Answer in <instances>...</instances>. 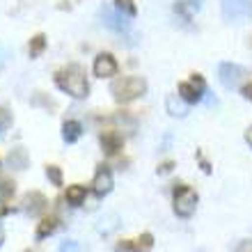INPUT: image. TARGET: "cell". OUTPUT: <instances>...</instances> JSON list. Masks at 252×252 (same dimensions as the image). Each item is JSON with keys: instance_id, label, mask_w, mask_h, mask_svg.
<instances>
[{"instance_id": "obj_1", "label": "cell", "mask_w": 252, "mask_h": 252, "mask_svg": "<svg viewBox=\"0 0 252 252\" xmlns=\"http://www.w3.org/2000/svg\"><path fill=\"white\" fill-rule=\"evenodd\" d=\"M55 85L60 87L62 92L69 94V96H73V99H87V94H90V85H87L85 73L80 71V66L76 64L64 66V69H60L55 73Z\"/></svg>"}, {"instance_id": "obj_2", "label": "cell", "mask_w": 252, "mask_h": 252, "mask_svg": "<svg viewBox=\"0 0 252 252\" xmlns=\"http://www.w3.org/2000/svg\"><path fill=\"white\" fill-rule=\"evenodd\" d=\"M147 92V80L140 76H124V78L113 80L110 85V94L117 103H131V101L140 99Z\"/></svg>"}, {"instance_id": "obj_3", "label": "cell", "mask_w": 252, "mask_h": 252, "mask_svg": "<svg viewBox=\"0 0 252 252\" xmlns=\"http://www.w3.org/2000/svg\"><path fill=\"white\" fill-rule=\"evenodd\" d=\"M174 213L179 218H190L195 209H197V192L190 186H177L174 188V199H172Z\"/></svg>"}, {"instance_id": "obj_4", "label": "cell", "mask_w": 252, "mask_h": 252, "mask_svg": "<svg viewBox=\"0 0 252 252\" xmlns=\"http://www.w3.org/2000/svg\"><path fill=\"white\" fill-rule=\"evenodd\" d=\"M99 16L101 21H103V26L110 28V30H115L117 34H131V16H126V14H122L120 9H113V7L103 5L99 9Z\"/></svg>"}, {"instance_id": "obj_5", "label": "cell", "mask_w": 252, "mask_h": 252, "mask_svg": "<svg viewBox=\"0 0 252 252\" xmlns=\"http://www.w3.org/2000/svg\"><path fill=\"white\" fill-rule=\"evenodd\" d=\"M248 69L241 64H234V62H222L218 69V78L220 83L227 87V90H236V87L246 80Z\"/></svg>"}, {"instance_id": "obj_6", "label": "cell", "mask_w": 252, "mask_h": 252, "mask_svg": "<svg viewBox=\"0 0 252 252\" xmlns=\"http://www.w3.org/2000/svg\"><path fill=\"white\" fill-rule=\"evenodd\" d=\"M220 9L227 21H241L252 12L250 0H220Z\"/></svg>"}, {"instance_id": "obj_7", "label": "cell", "mask_w": 252, "mask_h": 252, "mask_svg": "<svg viewBox=\"0 0 252 252\" xmlns=\"http://www.w3.org/2000/svg\"><path fill=\"white\" fill-rule=\"evenodd\" d=\"M113 190V172L108 170V165H99L92 179V192L96 197H106Z\"/></svg>"}, {"instance_id": "obj_8", "label": "cell", "mask_w": 252, "mask_h": 252, "mask_svg": "<svg viewBox=\"0 0 252 252\" xmlns=\"http://www.w3.org/2000/svg\"><path fill=\"white\" fill-rule=\"evenodd\" d=\"M92 69H94V76H96V78H110V76L117 73L120 66H117V60H115L110 53H101L94 58Z\"/></svg>"}, {"instance_id": "obj_9", "label": "cell", "mask_w": 252, "mask_h": 252, "mask_svg": "<svg viewBox=\"0 0 252 252\" xmlns=\"http://www.w3.org/2000/svg\"><path fill=\"white\" fill-rule=\"evenodd\" d=\"M122 145H124L122 133L113 131V128H108V131L101 133V147H103V152H106L108 156H115V154L122 149Z\"/></svg>"}, {"instance_id": "obj_10", "label": "cell", "mask_w": 252, "mask_h": 252, "mask_svg": "<svg viewBox=\"0 0 252 252\" xmlns=\"http://www.w3.org/2000/svg\"><path fill=\"white\" fill-rule=\"evenodd\" d=\"M46 204H48L46 197L37 190L28 192L26 197H23V209H26V213H30V216H39V213L46 209Z\"/></svg>"}, {"instance_id": "obj_11", "label": "cell", "mask_w": 252, "mask_h": 252, "mask_svg": "<svg viewBox=\"0 0 252 252\" xmlns=\"http://www.w3.org/2000/svg\"><path fill=\"white\" fill-rule=\"evenodd\" d=\"M122 225V220L117 213H103L99 220H96V232L103 234V236H110L113 232H117Z\"/></svg>"}, {"instance_id": "obj_12", "label": "cell", "mask_w": 252, "mask_h": 252, "mask_svg": "<svg viewBox=\"0 0 252 252\" xmlns=\"http://www.w3.org/2000/svg\"><path fill=\"white\" fill-rule=\"evenodd\" d=\"M188 101H184L179 96V94H170L165 99V108H167V113L172 115V117H186L188 115Z\"/></svg>"}, {"instance_id": "obj_13", "label": "cell", "mask_w": 252, "mask_h": 252, "mask_svg": "<svg viewBox=\"0 0 252 252\" xmlns=\"http://www.w3.org/2000/svg\"><path fill=\"white\" fill-rule=\"evenodd\" d=\"M80 135H83V126H80V122L66 120L64 124H62V140H64L66 145H73V142H78Z\"/></svg>"}, {"instance_id": "obj_14", "label": "cell", "mask_w": 252, "mask_h": 252, "mask_svg": "<svg viewBox=\"0 0 252 252\" xmlns=\"http://www.w3.org/2000/svg\"><path fill=\"white\" fill-rule=\"evenodd\" d=\"M202 90H199L197 85H192L190 80L188 83H179V96L184 101H188V103H199L202 101Z\"/></svg>"}, {"instance_id": "obj_15", "label": "cell", "mask_w": 252, "mask_h": 252, "mask_svg": "<svg viewBox=\"0 0 252 252\" xmlns=\"http://www.w3.org/2000/svg\"><path fill=\"white\" fill-rule=\"evenodd\" d=\"M87 197V188L80 186V184H73V186L66 188V202L71 206H80Z\"/></svg>"}, {"instance_id": "obj_16", "label": "cell", "mask_w": 252, "mask_h": 252, "mask_svg": "<svg viewBox=\"0 0 252 252\" xmlns=\"http://www.w3.org/2000/svg\"><path fill=\"white\" fill-rule=\"evenodd\" d=\"M58 222H60V220L55 218V216H48V218H44L39 225H37V232H34V236H37L39 241L46 239V236H51V234L58 229Z\"/></svg>"}, {"instance_id": "obj_17", "label": "cell", "mask_w": 252, "mask_h": 252, "mask_svg": "<svg viewBox=\"0 0 252 252\" xmlns=\"http://www.w3.org/2000/svg\"><path fill=\"white\" fill-rule=\"evenodd\" d=\"M7 163H9V167H14V170H26L28 167V154L26 149H12L9 152V158H7Z\"/></svg>"}, {"instance_id": "obj_18", "label": "cell", "mask_w": 252, "mask_h": 252, "mask_svg": "<svg viewBox=\"0 0 252 252\" xmlns=\"http://www.w3.org/2000/svg\"><path fill=\"white\" fill-rule=\"evenodd\" d=\"M154 248V236L149 232L140 234L138 239L133 241V252H152Z\"/></svg>"}, {"instance_id": "obj_19", "label": "cell", "mask_w": 252, "mask_h": 252, "mask_svg": "<svg viewBox=\"0 0 252 252\" xmlns=\"http://www.w3.org/2000/svg\"><path fill=\"white\" fill-rule=\"evenodd\" d=\"M44 48H46V37H44V34H34L32 39H30V46H28L30 58H39V55L44 53Z\"/></svg>"}, {"instance_id": "obj_20", "label": "cell", "mask_w": 252, "mask_h": 252, "mask_svg": "<svg viewBox=\"0 0 252 252\" xmlns=\"http://www.w3.org/2000/svg\"><path fill=\"white\" fill-rule=\"evenodd\" d=\"M14 190H16V184H14L9 177H0V199H2V202L12 199Z\"/></svg>"}, {"instance_id": "obj_21", "label": "cell", "mask_w": 252, "mask_h": 252, "mask_svg": "<svg viewBox=\"0 0 252 252\" xmlns=\"http://www.w3.org/2000/svg\"><path fill=\"white\" fill-rule=\"evenodd\" d=\"M115 9H120L126 16H135L138 14V7H135V0H115Z\"/></svg>"}, {"instance_id": "obj_22", "label": "cell", "mask_w": 252, "mask_h": 252, "mask_svg": "<svg viewBox=\"0 0 252 252\" xmlns=\"http://www.w3.org/2000/svg\"><path fill=\"white\" fill-rule=\"evenodd\" d=\"M46 177L53 186H62V170L58 165H46Z\"/></svg>"}, {"instance_id": "obj_23", "label": "cell", "mask_w": 252, "mask_h": 252, "mask_svg": "<svg viewBox=\"0 0 252 252\" xmlns=\"http://www.w3.org/2000/svg\"><path fill=\"white\" fill-rule=\"evenodd\" d=\"M9 126H12V113H9L7 108H0V135H2Z\"/></svg>"}, {"instance_id": "obj_24", "label": "cell", "mask_w": 252, "mask_h": 252, "mask_svg": "<svg viewBox=\"0 0 252 252\" xmlns=\"http://www.w3.org/2000/svg\"><path fill=\"white\" fill-rule=\"evenodd\" d=\"M58 252H83V248H80L76 241H64Z\"/></svg>"}, {"instance_id": "obj_25", "label": "cell", "mask_w": 252, "mask_h": 252, "mask_svg": "<svg viewBox=\"0 0 252 252\" xmlns=\"http://www.w3.org/2000/svg\"><path fill=\"white\" fill-rule=\"evenodd\" d=\"M177 5H179V7H188V12H190V9H195V12H197L199 5H202V0H179Z\"/></svg>"}, {"instance_id": "obj_26", "label": "cell", "mask_w": 252, "mask_h": 252, "mask_svg": "<svg viewBox=\"0 0 252 252\" xmlns=\"http://www.w3.org/2000/svg\"><path fill=\"white\" fill-rule=\"evenodd\" d=\"M115 252H133V241H122V243H117Z\"/></svg>"}, {"instance_id": "obj_27", "label": "cell", "mask_w": 252, "mask_h": 252, "mask_svg": "<svg viewBox=\"0 0 252 252\" xmlns=\"http://www.w3.org/2000/svg\"><path fill=\"white\" fill-rule=\"evenodd\" d=\"M190 83L192 85H197L202 92H206V83H204V78L199 76V73H192V78H190Z\"/></svg>"}, {"instance_id": "obj_28", "label": "cell", "mask_w": 252, "mask_h": 252, "mask_svg": "<svg viewBox=\"0 0 252 252\" xmlns=\"http://www.w3.org/2000/svg\"><path fill=\"white\" fill-rule=\"evenodd\" d=\"M172 167H174V163H172V160H167V163H163V165L158 167V174H167V172H172Z\"/></svg>"}, {"instance_id": "obj_29", "label": "cell", "mask_w": 252, "mask_h": 252, "mask_svg": "<svg viewBox=\"0 0 252 252\" xmlns=\"http://www.w3.org/2000/svg\"><path fill=\"white\" fill-rule=\"evenodd\" d=\"M241 94H243V99H248V101H252V83H248L243 90H241Z\"/></svg>"}, {"instance_id": "obj_30", "label": "cell", "mask_w": 252, "mask_h": 252, "mask_svg": "<svg viewBox=\"0 0 252 252\" xmlns=\"http://www.w3.org/2000/svg\"><path fill=\"white\" fill-rule=\"evenodd\" d=\"M236 252H252V241H243V243L236 248Z\"/></svg>"}, {"instance_id": "obj_31", "label": "cell", "mask_w": 252, "mask_h": 252, "mask_svg": "<svg viewBox=\"0 0 252 252\" xmlns=\"http://www.w3.org/2000/svg\"><path fill=\"white\" fill-rule=\"evenodd\" d=\"M246 140H248V145L252 147V124L248 126V131H246Z\"/></svg>"}, {"instance_id": "obj_32", "label": "cell", "mask_w": 252, "mask_h": 252, "mask_svg": "<svg viewBox=\"0 0 252 252\" xmlns=\"http://www.w3.org/2000/svg\"><path fill=\"white\" fill-rule=\"evenodd\" d=\"M202 170H204V172H206V174L211 172V167H209V163H206V160H204V158H202Z\"/></svg>"}, {"instance_id": "obj_33", "label": "cell", "mask_w": 252, "mask_h": 252, "mask_svg": "<svg viewBox=\"0 0 252 252\" xmlns=\"http://www.w3.org/2000/svg\"><path fill=\"white\" fill-rule=\"evenodd\" d=\"M0 246H2V229H0Z\"/></svg>"}]
</instances>
